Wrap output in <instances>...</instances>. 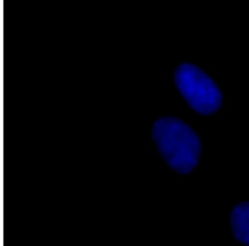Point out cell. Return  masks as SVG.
Instances as JSON below:
<instances>
[{
  "label": "cell",
  "mask_w": 249,
  "mask_h": 246,
  "mask_svg": "<svg viewBox=\"0 0 249 246\" xmlns=\"http://www.w3.org/2000/svg\"><path fill=\"white\" fill-rule=\"evenodd\" d=\"M230 223L233 237L249 246V200L241 201L232 207Z\"/></svg>",
  "instance_id": "obj_3"
},
{
  "label": "cell",
  "mask_w": 249,
  "mask_h": 246,
  "mask_svg": "<svg viewBox=\"0 0 249 246\" xmlns=\"http://www.w3.org/2000/svg\"><path fill=\"white\" fill-rule=\"evenodd\" d=\"M151 135L160 157L173 171L187 175L198 164L202 144L188 123L173 116L160 117L153 123Z\"/></svg>",
  "instance_id": "obj_1"
},
{
  "label": "cell",
  "mask_w": 249,
  "mask_h": 246,
  "mask_svg": "<svg viewBox=\"0 0 249 246\" xmlns=\"http://www.w3.org/2000/svg\"><path fill=\"white\" fill-rule=\"evenodd\" d=\"M174 85L187 104L201 116L217 113L223 104V93L216 82L193 62L179 63L173 72Z\"/></svg>",
  "instance_id": "obj_2"
}]
</instances>
